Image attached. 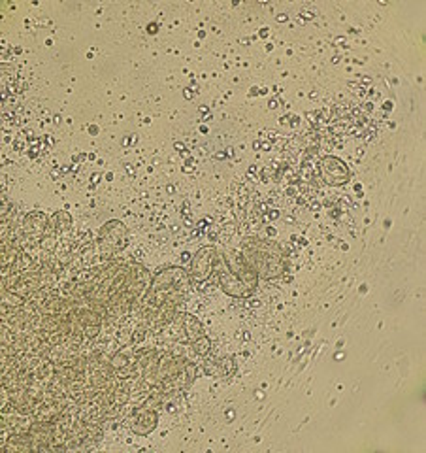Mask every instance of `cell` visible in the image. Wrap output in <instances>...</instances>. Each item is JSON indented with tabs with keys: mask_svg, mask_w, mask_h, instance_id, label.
<instances>
[{
	"mask_svg": "<svg viewBox=\"0 0 426 453\" xmlns=\"http://www.w3.org/2000/svg\"><path fill=\"white\" fill-rule=\"evenodd\" d=\"M217 255H219V251L212 248V245H206V248H200L196 251L195 257L191 261V278L198 283L206 282L207 278L212 276Z\"/></svg>",
	"mask_w": 426,
	"mask_h": 453,
	"instance_id": "obj_3",
	"label": "cell"
},
{
	"mask_svg": "<svg viewBox=\"0 0 426 453\" xmlns=\"http://www.w3.org/2000/svg\"><path fill=\"white\" fill-rule=\"evenodd\" d=\"M147 29H149V32H155V31H157V25H149Z\"/></svg>",
	"mask_w": 426,
	"mask_h": 453,
	"instance_id": "obj_12",
	"label": "cell"
},
{
	"mask_svg": "<svg viewBox=\"0 0 426 453\" xmlns=\"http://www.w3.org/2000/svg\"><path fill=\"white\" fill-rule=\"evenodd\" d=\"M223 257H225L228 269H231L251 291H255L256 283H259V274H256L255 270H253V266L245 261L244 255H242L240 251H225Z\"/></svg>",
	"mask_w": 426,
	"mask_h": 453,
	"instance_id": "obj_4",
	"label": "cell"
},
{
	"mask_svg": "<svg viewBox=\"0 0 426 453\" xmlns=\"http://www.w3.org/2000/svg\"><path fill=\"white\" fill-rule=\"evenodd\" d=\"M157 421H158V414L155 408H151V406L147 405H142L138 410H135V414H132V417H130V429H132V433H136V435L140 436H147L149 433H151L155 427H157Z\"/></svg>",
	"mask_w": 426,
	"mask_h": 453,
	"instance_id": "obj_5",
	"label": "cell"
},
{
	"mask_svg": "<svg viewBox=\"0 0 426 453\" xmlns=\"http://www.w3.org/2000/svg\"><path fill=\"white\" fill-rule=\"evenodd\" d=\"M213 272L217 276V280H219L221 288L225 289L226 293L231 295V297H236V299H244V297H249L253 291H251L247 285H245L240 278H238L231 269H228V264H226L225 257H223V253L217 255V261H215V266H213Z\"/></svg>",
	"mask_w": 426,
	"mask_h": 453,
	"instance_id": "obj_2",
	"label": "cell"
},
{
	"mask_svg": "<svg viewBox=\"0 0 426 453\" xmlns=\"http://www.w3.org/2000/svg\"><path fill=\"white\" fill-rule=\"evenodd\" d=\"M49 226H53L55 231L62 233V231H67L72 226V217L68 212H57L55 215H51L49 217Z\"/></svg>",
	"mask_w": 426,
	"mask_h": 453,
	"instance_id": "obj_9",
	"label": "cell"
},
{
	"mask_svg": "<svg viewBox=\"0 0 426 453\" xmlns=\"http://www.w3.org/2000/svg\"><path fill=\"white\" fill-rule=\"evenodd\" d=\"M179 319H181V327L183 331H185V337L189 338L191 342H195V340H198L200 337H204V327H202L198 318H195L193 313H181Z\"/></svg>",
	"mask_w": 426,
	"mask_h": 453,
	"instance_id": "obj_8",
	"label": "cell"
},
{
	"mask_svg": "<svg viewBox=\"0 0 426 453\" xmlns=\"http://www.w3.org/2000/svg\"><path fill=\"white\" fill-rule=\"evenodd\" d=\"M193 344V349H195V353H198V356H207L209 353V349H212V340L204 334V337H200L198 340H195Z\"/></svg>",
	"mask_w": 426,
	"mask_h": 453,
	"instance_id": "obj_10",
	"label": "cell"
},
{
	"mask_svg": "<svg viewBox=\"0 0 426 453\" xmlns=\"http://www.w3.org/2000/svg\"><path fill=\"white\" fill-rule=\"evenodd\" d=\"M321 176H323L324 182H329V184L341 185L349 180V170L348 166L343 165L340 159H336V157L329 155V157H323V159H321Z\"/></svg>",
	"mask_w": 426,
	"mask_h": 453,
	"instance_id": "obj_6",
	"label": "cell"
},
{
	"mask_svg": "<svg viewBox=\"0 0 426 453\" xmlns=\"http://www.w3.org/2000/svg\"><path fill=\"white\" fill-rule=\"evenodd\" d=\"M49 226V217L43 212H31L23 221V234L29 238L42 240V236L46 234Z\"/></svg>",
	"mask_w": 426,
	"mask_h": 453,
	"instance_id": "obj_7",
	"label": "cell"
},
{
	"mask_svg": "<svg viewBox=\"0 0 426 453\" xmlns=\"http://www.w3.org/2000/svg\"><path fill=\"white\" fill-rule=\"evenodd\" d=\"M240 253L253 266L261 278H277L287 270V259L275 242L259 238H245Z\"/></svg>",
	"mask_w": 426,
	"mask_h": 453,
	"instance_id": "obj_1",
	"label": "cell"
},
{
	"mask_svg": "<svg viewBox=\"0 0 426 453\" xmlns=\"http://www.w3.org/2000/svg\"><path fill=\"white\" fill-rule=\"evenodd\" d=\"M98 331H100V325H85V327H83V332H85V337L89 338L97 337Z\"/></svg>",
	"mask_w": 426,
	"mask_h": 453,
	"instance_id": "obj_11",
	"label": "cell"
}]
</instances>
